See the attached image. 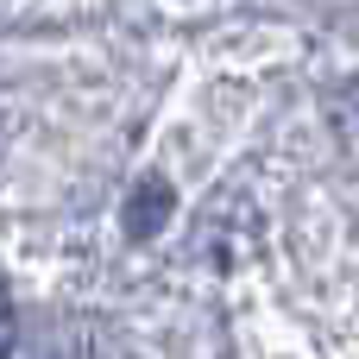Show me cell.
<instances>
[{
    "instance_id": "cell-1",
    "label": "cell",
    "mask_w": 359,
    "mask_h": 359,
    "mask_svg": "<svg viewBox=\"0 0 359 359\" xmlns=\"http://www.w3.org/2000/svg\"><path fill=\"white\" fill-rule=\"evenodd\" d=\"M170 208H177L170 183H164L158 170H145V177L133 183V196H126V240H158L164 221H170Z\"/></svg>"
},
{
    "instance_id": "cell-2",
    "label": "cell",
    "mask_w": 359,
    "mask_h": 359,
    "mask_svg": "<svg viewBox=\"0 0 359 359\" xmlns=\"http://www.w3.org/2000/svg\"><path fill=\"white\" fill-rule=\"evenodd\" d=\"M38 359H101V353H95V334L88 328H57Z\"/></svg>"
},
{
    "instance_id": "cell-3",
    "label": "cell",
    "mask_w": 359,
    "mask_h": 359,
    "mask_svg": "<svg viewBox=\"0 0 359 359\" xmlns=\"http://www.w3.org/2000/svg\"><path fill=\"white\" fill-rule=\"evenodd\" d=\"M13 341H19V322H13V297L0 284V359H13Z\"/></svg>"
}]
</instances>
